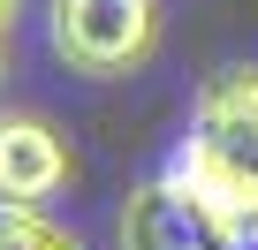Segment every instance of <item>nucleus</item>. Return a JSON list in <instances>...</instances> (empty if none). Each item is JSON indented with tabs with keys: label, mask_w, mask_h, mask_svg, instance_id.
Masks as SVG:
<instances>
[{
	"label": "nucleus",
	"mask_w": 258,
	"mask_h": 250,
	"mask_svg": "<svg viewBox=\"0 0 258 250\" xmlns=\"http://www.w3.org/2000/svg\"><path fill=\"white\" fill-rule=\"evenodd\" d=\"M167 175L182 182V190H198L205 205H213V220L235 235V250H250L258 242V175H235V167H220V159H205L198 144H182L175 159H167Z\"/></svg>",
	"instance_id": "nucleus-5"
},
{
	"label": "nucleus",
	"mask_w": 258,
	"mask_h": 250,
	"mask_svg": "<svg viewBox=\"0 0 258 250\" xmlns=\"http://www.w3.org/2000/svg\"><path fill=\"white\" fill-rule=\"evenodd\" d=\"M152 46H160L152 0H53V53L91 84H114L129 68H145Z\"/></svg>",
	"instance_id": "nucleus-1"
},
{
	"label": "nucleus",
	"mask_w": 258,
	"mask_h": 250,
	"mask_svg": "<svg viewBox=\"0 0 258 250\" xmlns=\"http://www.w3.org/2000/svg\"><path fill=\"white\" fill-rule=\"evenodd\" d=\"M0 250H84L69 227L38 220V205H0Z\"/></svg>",
	"instance_id": "nucleus-6"
},
{
	"label": "nucleus",
	"mask_w": 258,
	"mask_h": 250,
	"mask_svg": "<svg viewBox=\"0 0 258 250\" xmlns=\"http://www.w3.org/2000/svg\"><path fill=\"white\" fill-rule=\"evenodd\" d=\"M182 144H198L205 159H220V167H235V175H258V68H220V76H205Z\"/></svg>",
	"instance_id": "nucleus-3"
},
{
	"label": "nucleus",
	"mask_w": 258,
	"mask_h": 250,
	"mask_svg": "<svg viewBox=\"0 0 258 250\" xmlns=\"http://www.w3.org/2000/svg\"><path fill=\"white\" fill-rule=\"evenodd\" d=\"M8 16H16V0H0V31H8Z\"/></svg>",
	"instance_id": "nucleus-7"
},
{
	"label": "nucleus",
	"mask_w": 258,
	"mask_h": 250,
	"mask_svg": "<svg viewBox=\"0 0 258 250\" xmlns=\"http://www.w3.org/2000/svg\"><path fill=\"white\" fill-rule=\"evenodd\" d=\"M69 182V152L38 114H0V205H38Z\"/></svg>",
	"instance_id": "nucleus-4"
},
{
	"label": "nucleus",
	"mask_w": 258,
	"mask_h": 250,
	"mask_svg": "<svg viewBox=\"0 0 258 250\" xmlns=\"http://www.w3.org/2000/svg\"><path fill=\"white\" fill-rule=\"evenodd\" d=\"M250 250H258V242H250Z\"/></svg>",
	"instance_id": "nucleus-8"
},
{
	"label": "nucleus",
	"mask_w": 258,
	"mask_h": 250,
	"mask_svg": "<svg viewBox=\"0 0 258 250\" xmlns=\"http://www.w3.org/2000/svg\"><path fill=\"white\" fill-rule=\"evenodd\" d=\"M114 235H121V250H235V235L213 220V205L198 190H182L175 175H152L129 190Z\"/></svg>",
	"instance_id": "nucleus-2"
}]
</instances>
